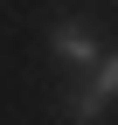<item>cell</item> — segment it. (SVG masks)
<instances>
[{
  "label": "cell",
  "mask_w": 118,
  "mask_h": 125,
  "mask_svg": "<svg viewBox=\"0 0 118 125\" xmlns=\"http://www.w3.org/2000/svg\"><path fill=\"white\" fill-rule=\"evenodd\" d=\"M111 97H118V49L90 62V76L63 97V118H69V125H97V118L111 111Z\"/></svg>",
  "instance_id": "1"
},
{
  "label": "cell",
  "mask_w": 118,
  "mask_h": 125,
  "mask_svg": "<svg viewBox=\"0 0 118 125\" xmlns=\"http://www.w3.org/2000/svg\"><path fill=\"white\" fill-rule=\"evenodd\" d=\"M49 49H56V62H69V70H90V62L104 56V42H97V28L83 21V14H63V21L49 28Z\"/></svg>",
  "instance_id": "2"
}]
</instances>
